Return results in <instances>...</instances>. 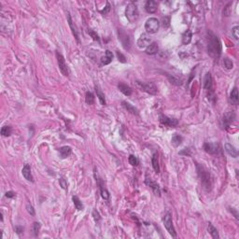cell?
I'll return each mask as SVG.
<instances>
[{
  "label": "cell",
  "instance_id": "obj_1",
  "mask_svg": "<svg viewBox=\"0 0 239 239\" xmlns=\"http://www.w3.org/2000/svg\"><path fill=\"white\" fill-rule=\"evenodd\" d=\"M208 37H207V41H208V45H207V51H208V54L210 55L212 58L214 59H219L220 56V52H221V45L220 42L217 36H215L212 32H208L207 33Z\"/></svg>",
  "mask_w": 239,
  "mask_h": 239
},
{
  "label": "cell",
  "instance_id": "obj_2",
  "mask_svg": "<svg viewBox=\"0 0 239 239\" xmlns=\"http://www.w3.org/2000/svg\"><path fill=\"white\" fill-rule=\"evenodd\" d=\"M197 172H198V176L201 179V182L203 185V188L206 191L210 190V186H211V182H210V175L209 173L205 170V168L200 164H197Z\"/></svg>",
  "mask_w": 239,
  "mask_h": 239
},
{
  "label": "cell",
  "instance_id": "obj_3",
  "mask_svg": "<svg viewBox=\"0 0 239 239\" xmlns=\"http://www.w3.org/2000/svg\"><path fill=\"white\" fill-rule=\"evenodd\" d=\"M125 16L130 23H134L138 19L139 14H138V9H137V7L136 4L130 3L127 5L126 9H125Z\"/></svg>",
  "mask_w": 239,
  "mask_h": 239
},
{
  "label": "cell",
  "instance_id": "obj_4",
  "mask_svg": "<svg viewBox=\"0 0 239 239\" xmlns=\"http://www.w3.org/2000/svg\"><path fill=\"white\" fill-rule=\"evenodd\" d=\"M160 28V22L156 18H149L145 23V30L148 34H155Z\"/></svg>",
  "mask_w": 239,
  "mask_h": 239
},
{
  "label": "cell",
  "instance_id": "obj_5",
  "mask_svg": "<svg viewBox=\"0 0 239 239\" xmlns=\"http://www.w3.org/2000/svg\"><path fill=\"white\" fill-rule=\"evenodd\" d=\"M137 86L143 92H146L149 95H156L158 93V89L153 82H141L137 81Z\"/></svg>",
  "mask_w": 239,
  "mask_h": 239
},
{
  "label": "cell",
  "instance_id": "obj_6",
  "mask_svg": "<svg viewBox=\"0 0 239 239\" xmlns=\"http://www.w3.org/2000/svg\"><path fill=\"white\" fill-rule=\"evenodd\" d=\"M163 224H164V227L167 230V232L172 235V237L176 238L177 237V234H176V231H175V228H174V225H173V221H172V216L169 212L166 213L163 217Z\"/></svg>",
  "mask_w": 239,
  "mask_h": 239
},
{
  "label": "cell",
  "instance_id": "obj_7",
  "mask_svg": "<svg viewBox=\"0 0 239 239\" xmlns=\"http://www.w3.org/2000/svg\"><path fill=\"white\" fill-rule=\"evenodd\" d=\"M56 57H57V61H58V66H59V69L61 71V73L66 77L69 76V69L67 67V65L66 63V60L64 58V56L60 53V52H56Z\"/></svg>",
  "mask_w": 239,
  "mask_h": 239
},
{
  "label": "cell",
  "instance_id": "obj_8",
  "mask_svg": "<svg viewBox=\"0 0 239 239\" xmlns=\"http://www.w3.org/2000/svg\"><path fill=\"white\" fill-rule=\"evenodd\" d=\"M160 123L162 124H163L164 126H167V127H174V126H177V123H178V121L177 119H174V118H170L168 116H166V115H160Z\"/></svg>",
  "mask_w": 239,
  "mask_h": 239
},
{
  "label": "cell",
  "instance_id": "obj_9",
  "mask_svg": "<svg viewBox=\"0 0 239 239\" xmlns=\"http://www.w3.org/2000/svg\"><path fill=\"white\" fill-rule=\"evenodd\" d=\"M204 148L209 154H218L220 151V148H219V144H217V143H209V142L205 143Z\"/></svg>",
  "mask_w": 239,
  "mask_h": 239
},
{
  "label": "cell",
  "instance_id": "obj_10",
  "mask_svg": "<svg viewBox=\"0 0 239 239\" xmlns=\"http://www.w3.org/2000/svg\"><path fill=\"white\" fill-rule=\"evenodd\" d=\"M151 42H152V39L148 34H142L137 40V46L141 49L147 48L148 45L151 44Z\"/></svg>",
  "mask_w": 239,
  "mask_h": 239
},
{
  "label": "cell",
  "instance_id": "obj_11",
  "mask_svg": "<svg viewBox=\"0 0 239 239\" xmlns=\"http://www.w3.org/2000/svg\"><path fill=\"white\" fill-rule=\"evenodd\" d=\"M145 184L148 187H151L153 191V192L156 194V195L160 196L161 195V189H160V186L154 181L152 180V178H148V177H146L145 179Z\"/></svg>",
  "mask_w": 239,
  "mask_h": 239
},
{
  "label": "cell",
  "instance_id": "obj_12",
  "mask_svg": "<svg viewBox=\"0 0 239 239\" xmlns=\"http://www.w3.org/2000/svg\"><path fill=\"white\" fill-rule=\"evenodd\" d=\"M158 9V3L154 0H148L145 4V9L148 13H155Z\"/></svg>",
  "mask_w": 239,
  "mask_h": 239
},
{
  "label": "cell",
  "instance_id": "obj_13",
  "mask_svg": "<svg viewBox=\"0 0 239 239\" xmlns=\"http://www.w3.org/2000/svg\"><path fill=\"white\" fill-rule=\"evenodd\" d=\"M235 118V115L233 111H228L224 114L223 116V124L225 126V128H228L230 126V124L233 123V121Z\"/></svg>",
  "mask_w": 239,
  "mask_h": 239
},
{
  "label": "cell",
  "instance_id": "obj_14",
  "mask_svg": "<svg viewBox=\"0 0 239 239\" xmlns=\"http://www.w3.org/2000/svg\"><path fill=\"white\" fill-rule=\"evenodd\" d=\"M22 173H23V176L24 177V178L28 181H31V182H34V177L32 176V173H31V167H30L29 164H25L23 166V170H22Z\"/></svg>",
  "mask_w": 239,
  "mask_h": 239
},
{
  "label": "cell",
  "instance_id": "obj_15",
  "mask_svg": "<svg viewBox=\"0 0 239 239\" xmlns=\"http://www.w3.org/2000/svg\"><path fill=\"white\" fill-rule=\"evenodd\" d=\"M204 89L206 90V91L210 92L212 90V77L210 72L206 73L205 80H204Z\"/></svg>",
  "mask_w": 239,
  "mask_h": 239
},
{
  "label": "cell",
  "instance_id": "obj_16",
  "mask_svg": "<svg viewBox=\"0 0 239 239\" xmlns=\"http://www.w3.org/2000/svg\"><path fill=\"white\" fill-rule=\"evenodd\" d=\"M67 16H66V18H67V22H68V24H69V26H70V28H71V30H72V33H73V35H74V37H76V39L78 40V41H80V39H79V33H78V29H77V27H76V25H74V23H73V21H72V18H71V15H70V13L69 12H67Z\"/></svg>",
  "mask_w": 239,
  "mask_h": 239
},
{
  "label": "cell",
  "instance_id": "obj_17",
  "mask_svg": "<svg viewBox=\"0 0 239 239\" xmlns=\"http://www.w3.org/2000/svg\"><path fill=\"white\" fill-rule=\"evenodd\" d=\"M225 149H226L227 153L230 156H232L234 158H236L238 156V152H237V149L235 148L234 146H233V145H231L229 143H226L225 144Z\"/></svg>",
  "mask_w": 239,
  "mask_h": 239
},
{
  "label": "cell",
  "instance_id": "obj_18",
  "mask_svg": "<svg viewBox=\"0 0 239 239\" xmlns=\"http://www.w3.org/2000/svg\"><path fill=\"white\" fill-rule=\"evenodd\" d=\"M112 59H113V53L110 52V51H106V53H105V56H103L102 58H101V62H102V64L103 65H109V64H110L111 63V61H112Z\"/></svg>",
  "mask_w": 239,
  "mask_h": 239
},
{
  "label": "cell",
  "instance_id": "obj_19",
  "mask_svg": "<svg viewBox=\"0 0 239 239\" xmlns=\"http://www.w3.org/2000/svg\"><path fill=\"white\" fill-rule=\"evenodd\" d=\"M159 51V48H158V44L156 42H152L148 45L146 49V53L147 54H149V55H152V54H155L157 53Z\"/></svg>",
  "mask_w": 239,
  "mask_h": 239
},
{
  "label": "cell",
  "instance_id": "obj_20",
  "mask_svg": "<svg viewBox=\"0 0 239 239\" xmlns=\"http://www.w3.org/2000/svg\"><path fill=\"white\" fill-rule=\"evenodd\" d=\"M118 87H119V90H120V91H121V92H122L124 95H126V96H130V95H132V93H133L132 88L129 87V86L126 85V84L120 83Z\"/></svg>",
  "mask_w": 239,
  "mask_h": 239
},
{
  "label": "cell",
  "instance_id": "obj_21",
  "mask_svg": "<svg viewBox=\"0 0 239 239\" xmlns=\"http://www.w3.org/2000/svg\"><path fill=\"white\" fill-rule=\"evenodd\" d=\"M59 152H60V155H61V157L63 159H65V158L68 157L72 153V149L68 146H64V147L59 148Z\"/></svg>",
  "mask_w": 239,
  "mask_h": 239
},
{
  "label": "cell",
  "instance_id": "obj_22",
  "mask_svg": "<svg viewBox=\"0 0 239 239\" xmlns=\"http://www.w3.org/2000/svg\"><path fill=\"white\" fill-rule=\"evenodd\" d=\"M230 101L233 105H237L238 101H239V97H238V90L236 87H234L230 95Z\"/></svg>",
  "mask_w": 239,
  "mask_h": 239
},
{
  "label": "cell",
  "instance_id": "obj_23",
  "mask_svg": "<svg viewBox=\"0 0 239 239\" xmlns=\"http://www.w3.org/2000/svg\"><path fill=\"white\" fill-rule=\"evenodd\" d=\"M95 91H96V95H97V97H98L101 105H102V106H106V105H107L106 97H105V95L103 94V92L101 91L98 86H95Z\"/></svg>",
  "mask_w": 239,
  "mask_h": 239
},
{
  "label": "cell",
  "instance_id": "obj_24",
  "mask_svg": "<svg viewBox=\"0 0 239 239\" xmlns=\"http://www.w3.org/2000/svg\"><path fill=\"white\" fill-rule=\"evenodd\" d=\"M191 37H192V34L191 32V30H187V31L184 32V34L182 35V43L184 45L190 44V42L191 41Z\"/></svg>",
  "mask_w": 239,
  "mask_h": 239
},
{
  "label": "cell",
  "instance_id": "obj_25",
  "mask_svg": "<svg viewBox=\"0 0 239 239\" xmlns=\"http://www.w3.org/2000/svg\"><path fill=\"white\" fill-rule=\"evenodd\" d=\"M152 167L156 173H160V166H159V160H158V153H154L152 159Z\"/></svg>",
  "mask_w": 239,
  "mask_h": 239
},
{
  "label": "cell",
  "instance_id": "obj_26",
  "mask_svg": "<svg viewBox=\"0 0 239 239\" xmlns=\"http://www.w3.org/2000/svg\"><path fill=\"white\" fill-rule=\"evenodd\" d=\"M207 230H208V233L211 234V236H212L214 239H218V238H219V235L218 230H217V229L212 225L211 223H208Z\"/></svg>",
  "mask_w": 239,
  "mask_h": 239
},
{
  "label": "cell",
  "instance_id": "obj_27",
  "mask_svg": "<svg viewBox=\"0 0 239 239\" xmlns=\"http://www.w3.org/2000/svg\"><path fill=\"white\" fill-rule=\"evenodd\" d=\"M122 104H123V106L127 109V111L131 112L132 114H137V109L134 108V107H133L130 103H128V102H126V101H123Z\"/></svg>",
  "mask_w": 239,
  "mask_h": 239
},
{
  "label": "cell",
  "instance_id": "obj_28",
  "mask_svg": "<svg viewBox=\"0 0 239 239\" xmlns=\"http://www.w3.org/2000/svg\"><path fill=\"white\" fill-rule=\"evenodd\" d=\"M72 199H73V203H74L75 207H76L77 210H79V211L82 210V209H83V205H82L81 201L80 200V198L78 196H73Z\"/></svg>",
  "mask_w": 239,
  "mask_h": 239
},
{
  "label": "cell",
  "instance_id": "obj_29",
  "mask_svg": "<svg viewBox=\"0 0 239 239\" xmlns=\"http://www.w3.org/2000/svg\"><path fill=\"white\" fill-rule=\"evenodd\" d=\"M182 140H183L182 137L178 136V134H175V136L172 137L171 142H172V144H173L174 147H177V146H179V145L182 143Z\"/></svg>",
  "mask_w": 239,
  "mask_h": 239
},
{
  "label": "cell",
  "instance_id": "obj_30",
  "mask_svg": "<svg viewBox=\"0 0 239 239\" xmlns=\"http://www.w3.org/2000/svg\"><path fill=\"white\" fill-rule=\"evenodd\" d=\"M85 101L88 105H93L95 103V95L91 92H87L85 95Z\"/></svg>",
  "mask_w": 239,
  "mask_h": 239
},
{
  "label": "cell",
  "instance_id": "obj_31",
  "mask_svg": "<svg viewBox=\"0 0 239 239\" xmlns=\"http://www.w3.org/2000/svg\"><path fill=\"white\" fill-rule=\"evenodd\" d=\"M166 77L168 78L169 81H170L172 84H174V85H177V86H178V85H181V84H182V82H181V80H178V79H177V78H175V77L171 76V75H169V74H166Z\"/></svg>",
  "mask_w": 239,
  "mask_h": 239
},
{
  "label": "cell",
  "instance_id": "obj_32",
  "mask_svg": "<svg viewBox=\"0 0 239 239\" xmlns=\"http://www.w3.org/2000/svg\"><path fill=\"white\" fill-rule=\"evenodd\" d=\"M100 191H101V196L105 200H109V193L106 188H104L103 185H100Z\"/></svg>",
  "mask_w": 239,
  "mask_h": 239
},
{
  "label": "cell",
  "instance_id": "obj_33",
  "mask_svg": "<svg viewBox=\"0 0 239 239\" xmlns=\"http://www.w3.org/2000/svg\"><path fill=\"white\" fill-rule=\"evenodd\" d=\"M1 134L3 137H9L11 134V128L9 126H3L1 129Z\"/></svg>",
  "mask_w": 239,
  "mask_h": 239
},
{
  "label": "cell",
  "instance_id": "obj_34",
  "mask_svg": "<svg viewBox=\"0 0 239 239\" xmlns=\"http://www.w3.org/2000/svg\"><path fill=\"white\" fill-rule=\"evenodd\" d=\"M128 161H129L131 166H137L138 164V160L134 155H130L129 158H128Z\"/></svg>",
  "mask_w": 239,
  "mask_h": 239
},
{
  "label": "cell",
  "instance_id": "obj_35",
  "mask_svg": "<svg viewBox=\"0 0 239 239\" xmlns=\"http://www.w3.org/2000/svg\"><path fill=\"white\" fill-rule=\"evenodd\" d=\"M223 65H224V66H225L227 69H232L233 66H234L233 62L231 61L229 58H224V60H223Z\"/></svg>",
  "mask_w": 239,
  "mask_h": 239
},
{
  "label": "cell",
  "instance_id": "obj_36",
  "mask_svg": "<svg viewBox=\"0 0 239 239\" xmlns=\"http://www.w3.org/2000/svg\"><path fill=\"white\" fill-rule=\"evenodd\" d=\"M59 184H60V187L64 190H67V181L66 179L63 177H60L59 179Z\"/></svg>",
  "mask_w": 239,
  "mask_h": 239
},
{
  "label": "cell",
  "instance_id": "obj_37",
  "mask_svg": "<svg viewBox=\"0 0 239 239\" xmlns=\"http://www.w3.org/2000/svg\"><path fill=\"white\" fill-rule=\"evenodd\" d=\"M40 223L39 222H34V224H33V233H34V234L37 236V234H38V233H39V230H40Z\"/></svg>",
  "mask_w": 239,
  "mask_h": 239
},
{
  "label": "cell",
  "instance_id": "obj_38",
  "mask_svg": "<svg viewBox=\"0 0 239 239\" xmlns=\"http://www.w3.org/2000/svg\"><path fill=\"white\" fill-rule=\"evenodd\" d=\"M116 55H117V58H118V60L121 63H126V58H125V56L121 52H116Z\"/></svg>",
  "mask_w": 239,
  "mask_h": 239
},
{
  "label": "cell",
  "instance_id": "obj_39",
  "mask_svg": "<svg viewBox=\"0 0 239 239\" xmlns=\"http://www.w3.org/2000/svg\"><path fill=\"white\" fill-rule=\"evenodd\" d=\"M231 8H232V3H229L226 7H225V9H224V10H223V14L225 15V16H229V15L231 14Z\"/></svg>",
  "mask_w": 239,
  "mask_h": 239
},
{
  "label": "cell",
  "instance_id": "obj_40",
  "mask_svg": "<svg viewBox=\"0 0 239 239\" xmlns=\"http://www.w3.org/2000/svg\"><path fill=\"white\" fill-rule=\"evenodd\" d=\"M238 31H239V27L236 25V26H234L233 29H232V34H233V36H234V37L237 40L238 38H239V35H238Z\"/></svg>",
  "mask_w": 239,
  "mask_h": 239
},
{
  "label": "cell",
  "instance_id": "obj_41",
  "mask_svg": "<svg viewBox=\"0 0 239 239\" xmlns=\"http://www.w3.org/2000/svg\"><path fill=\"white\" fill-rule=\"evenodd\" d=\"M26 209H27V212H28L30 215L35 216V209H34V207H33L31 205L27 204V205H26Z\"/></svg>",
  "mask_w": 239,
  "mask_h": 239
},
{
  "label": "cell",
  "instance_id": "obj_42",
  "mask_svg": "<svg viewBox=\"0 0 239 239\" xmlns=\"http://www.w3.org/2000/svg\"><path fill=\"white\" fill-rule=\"evenodd\" d=\"M89 34L92 36V37L95 39V40H96V41H99V37H98V35L97 34H95L93 30H89Z\"/></svg>",
  "mask_w": 239,
  "mask_h": 239
},
{
  "label": "cell",
  "instance_id": "obj_43",
  "mask_svg": "<svg viewBox=\"0 0 239 239\" xmlns=\"http://www.w3.org/2000/svg\"><path fill=\"white\" fill-rule=\"evenodd\" d=\"M169 23H170V19H169V17L163 18V20H162V24H163L164 27H168L169 24H170Z\"/></svg>",
  "mask_w": 239,
  "mask_h": 239
},
{
  "label": "cell",
  "instance_id": "obj_44",
  "mask_svg": "<svg viewBox=\"0 0 239 239\" xmlns=\"http://www.w3.org/2000/svg\"><path fill=\"white\" fill-rule=\"evenodd\" d=\"M93 216H94V219L97 221V220H99L100 219H101V217H100V214H99V212L97 211V210H95L93 211Z\"/></svg>",
  "mask_w": 239,
  "mask_h": 239
},
{
  "label": "cell",
  "instance_id": "obj_45",
  "mask_svg": "<svg viewBox=\"0 0 239 239\" xmlns=\"http://www.w3.org/2000/svg\"><path fill=\"white\" fill-rule=\"evenodd\" d=\"M15 196H16V194H15V192H13L11 191L6 192V197H8V198H13Z\"/></svg>",
  "mask_w": 239,
  "mask_h": 239
},
{
  "label": "cell",
  "instance_id": "obj_46",
  "mask_svg": "<svg viewBox=\"0 0 239 239\" xmlns=\"http://www.w3.org/2000/svg\"><path fill=\"white\" fill-rule=\"evenodd\" d=\"M179 154H181V155H191V152H190V148H184L182 152H179Z\"/></svg>",
  "mask_w": 239,
  "mask_h": 239
},
{
  "label": "cell",
  "instance_id": "obj_47",
  "mask_svg": "<svg viewBox=\"0 0 239 239\" xmlns=\"http://www.w3.org/2000/svg\"><path fill=\"white\" fill-rule=\"evenodd\" d=\"M159 57L161 58V59H162V60H164V59H166L167 58V54L164 52H159Z\"/></svg>",
  "mask_w": 239,
  "mask_h": 239
},
{
  "label": "cell",
  "instance_id": "obj_48",
  "mask_svg": "<svg viewBox=\"0 0 239 239\" xmlns=\"http://www.w3.org/2000/svg\"><path fill=\"white\" fill-rule=\"evenodd\" d=\"M15 231H16V233H17L18 234H20L21 233L23 232V228L21 227V226H16V228H15Z\"/></svg>",
  "mask_w": 239,
  "mask_h": 239
},
{
  "label": "cell",
  "instance_id": "obj_49",
  "mask_svg": "<svg viewBox=\"0 0 239 239\" xmlns=\"http://www.w3.org/2000/svg\"><path fill=\"white\" fill-rule=\"evenodd\" d=\"M234 214V217H235V219H238V215H237V213H236V211H234V208H232V210H231Z\"/></svg>",
  "mask_w": 239,
  "mask_h": 239
}]
</instances>
